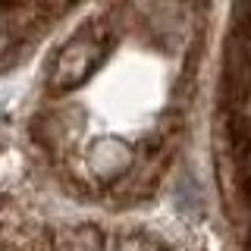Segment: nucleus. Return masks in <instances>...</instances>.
I'll list each match as a JSON object with an SVG mask.
<instances>
[{"label": "nucleus", "mask_w": 251, "mask_h": 251, "mask_svg": "<svg viewBox=\"0 0 251 251\" xmlns=\"http://www.w3.org/2000/svg\"><path fill=\"white\" fill-rule=\"evenodd\" d=\"M110 44H113L110 28L104 22H91L88 28H82L75 38H69L60 47V53L47 66V85L53 91H69L75 85H82L100 66V60L107 57Z\"/></svg>", "instance_id": "1"}]
</instances>
